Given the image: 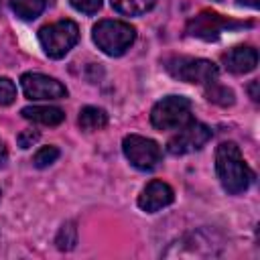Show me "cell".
<instances>
[{"instance_id": "5", "label": "cell", "mask_w": 260, "mask_h": 260, "mask_svg": "<svg viewBox=\"0 0 260 260\" xmlns=\"http://www.w3.org/2000/svg\"><path fill=\"white\" fill-rule=\"evenodd\" d=\"M79 41V28L73 20H57L39 30V43L51 59L65 57Z\"/></svg>"}, {"instance_id": "23", "label": "cell", "mask_w": 260, "mask_h": 260, "mask_svg": "<svg viewBox=\"0 0 260 260\" xmlns=\"http://www.w3.org/2000/svg\"><path fill=\"white\" fill-rule=\"evenodd\" d=\"M6 160H8V148H6V144L0 140V169L6 165Z\"/></svg>"}, {"instance_id": "6", "label": "cell", "mask_w": 260, "mask_h": 260, "mask_svg": "<svg viewBox=\"0 0 260 260\" xmlns=\"http://www.w3.org/2000/svg\"><path fill=\"white\" fill-rule=\"evenodd\" d=\"M244 26H252V22H240V20L221 16L213 10H201L197 16H193L187 22L185 32H187V37H195V39H203V41H215L221 37V32L244 28Z\"/></svg>"}, {"instance_id": "16", "label": "cell", "mask_w": 260, "mask_h": 260, "mask_svg": "<svg viewBox=\"0 0 260 260\" xmlns=\"http://www.w3.org/2000/svg\"><path fill=\"white\" fill-rule=\"evenodd\" d=\"M55 244H57L59 250H65V252L75 248V244H77V228H75L73 221H67V223L61 225V230H59V234L55 238Z\"/></svg>"}, {"instance_id": "18", "label": "cell", "mask_w": 260, "mask_h": 260, "mask_svg": "<svg viewBox=\"0 0 260 260\" xmlns=\"http://www.w3.org/2000/svg\"><path fill=\"white\" fill-rule=\"evenodd\" d=\"M59 148L57 146H43V148H39L37 152H35V156H32V165L37 167V169H45V167H49V165H53L57 158H59Z\"/></svg>"}, {"instance_id": "7", "label": "cell", "mask_w": 260, "mask_h": 260, "mask_svg": "<svg viewBox=\"0 0 260 260\" xmlns=\"http://www.w3.org/2000/svg\"><path fill=\"white\" fill-rule=\"evenodd\" d=\"M124 156L130 160L132 167L140 171H152L160 162V146L146 136L140 134H128L122 140Z\"/></svg>"}, {"instance_id": "24", "label": "cell", "mask_w": 260, "mask_h": 260, "mask_svg": "<svg viewBox=\"0 0 260 260\" xmlns=\"http://www.w3.org/2000/svg\"><path fill=\"white\" fill-rule=\"evenodd\" d=\"M238 2L244 6H250V8H258V0H238Z\"/></svg>"}, {"instance_id": "21", "label": "cell", "mask_w": 260, "mask_h": 260, "mask_svg": "<svg viewBox=\"0 0 260 260\" xmlns=\"http://www.w3.org/2000/svg\"><path fill=\"white\" fill-rule=\"evenodd\" d=\"M37 140H39V132H37V130H22V132L16 136V142H18L20 148H30Z\"/></svg>"}, {"instance_id": "15", "label": "cell", "mask_w": 260, "mask_h": 260, "mask_svg": "<svg viewBox=\"0 0 260 260\" xmlns=\"http://www.w3.org/2000/svg\"><path fill=\"white\" fill-rule=\"evenodd\" d=\"M154 4H156V0H112V8L126 16L146 14Z\"/></svg>"}, {"instance_id": "12", "label": "cell", "mask_w": 260, "mask_h": 260, "mask_svg": "<svg viewBox=\"0 0 260 260\" xmlns=\"http://www.w3.org/2000/svg\"><path fill=\"white\" fill-rule=\"evenodd\" d=\"M20 114H22V118L32 120L43 126H59L65 120L63 110L55 108V106H26L20 110Z\"/></svg>"}, {"instance_id": "19", "label": "cell", "mask_w": 260, "mask_h": 260, "mask_svg": "<svg viewBox=\"0 0 260 260\" xmlns=\"http://www.w3.org/2000/svg\"><path fill=\"white\" fill-rule=\"evenodd\" d=\"M16 100V85L8 77H0V106H10Z\"/></svg>"}, {"instance_id": "14", "label": "cell", "mask_w": 260, "mask_h": 260, "mask_svg": "<svg viewBox=\"0 0 260 260\" xmlns=\"http://www.w3.org/2000/svg\"><path fill=\"white\" fill-rule=\"evenodd\" d=\"M47 0H10L12 12L22 20H35L45 10Z\"/></svg>"}, {"instance_id": "1", "label": "cell", "mask_w": 260, "mask_h": 260, "mask_svg": "<svg viewBox=\"0 0 260 260\" xmlns=\"http://www.w3.org/2000/svg\"><path fill=\"white\" fill-rule=\"evenodd\" d=\"M215 171H217L221 187L230 195L244 193L254 181V171L246 165V160H244L236 142H221L217 146V150H215Z\"/></svg>"}, {"instance_id": "17", "label": "cell", "mask_w": 260, "mask_h": 260, "mask_svg": "<svg viewBox=\"0 0 260 260\" xmlns=\"http://www.w3.org/2000/svg\"><path fill=\"white\" fill-rule=\"evenodd\" d=\"M205 95H207L209 102L219 104V106H232L234 104V91L228 89V87H223V85H217L215 81L207 85Z\"/></svg>"}, {"instance_id": "25", "label": "cell", "mask_w": 260, "mask_h": 260, "mask_svg": "<svg viewBox=\"0 0 260 260\" xmlns=\"http://www.w3.org/2000/svg\"><path fill=\"white\" fill-rule=\"evenodd\" d=\"M0 199H2V191H0Z\"/></svg>"}, {"instance_id": "9", "label": "cell", "mask_w": 260, "mask_h": 260, "mask_svg": "<svg viewBox=\"0 0 260 260\" xmlns=\"http://www.w3.org/2000/svg\"><path fill=\"white\" fill-rule=\"evenodd\" d=\"M20 87L28 100H63L67 98V87L55 77L43 73H22Z\"/></svg>"}, {"instance_id": "10", "label": "cell", "mask_w": 260, "mask_h": 260, "mask_svg": "<svg viewBox=\"0 0 260 260\" xmlns=\"http://www.w3.org/2000/svg\"><path fill=\"white\" fill-rule=\"evenodd\" d=\"M173 201H175V191H173V187L167 185L165 181L154 179V181H150V183L142 189V193H140V197H138V207H140L142 211H146V213H154V211H158V209L171 205Z\"/></svg>"}, {"instance_id": "3", "label": "cell", "mask_w": 260, "mask_h": 260, "mask_svg": "<svg viewBox=\"0 0 260 260\" xmlns=\"http://www.w3.org/2000/svg\"><path fill=\"white\" fill-rule=\"evenodd\" d=\"M165 69L179 81L199 83V85H209L217 81V75H219V69L213 61L199 59V57H183V55L165 59Z\"/></svg>"}, {"instance_id": "13", "label": "cell", "mask_w": 260, "mask_h": 260, "mask_svg": "<svg viewBox=\"0 0 260 260\" xmlns=\"http://www.w3.org/2000/svg\"><path fill=\"white\" fill-rule=\"evenodd\" d=\"M77 124H79V128L85 130V132H95V130H102V128L108 126V114H106V110H102V108L85 106V108H81V112H79Z\"/></svg>"}, {"instance_id": "11", "label": "cell", "mask_w": 260, "mask_h": 260, "mask_svg": "<svg viewBox=\"0 0 260 260\" xmlns=\"http://www.w3.org/2000/svg\"><path fill=\"white\" fill-rule=\"evenodd\" d=\"M223 65L228 71L236 73V75H242V73H250L256 69L258 65V51L254 47H236V49H230L223 57H221Z\"/></svg>"}, {"instance_id": "20", "label": "cell", "mask_w": 260, "mask_h": 260, "mask_svg": "<svg viewBox=\"0 0 260 260\" xmlns=\"http://www.w3.org/2000/svg\"><path fill=\"white\" fill-rule=\"evenodd\" d=\"M69 2L77 12L83 14H95L102 8V0H69Z\"/></svg>"}, {"instance_id": "22", "label": "cell", "mask_w": 260, "mask_h": 260, "mask_svg": "<svg viewBox=\"0 0 260 260\" xmlns=\"http://www.w3.org/2000/svg\"><path fill=\"white\" fill-rule=\"evenodd\" d=\"M258 79H254V81H250V85H248V91H250V98L254 100V102H258Z\"/></svg>"}, {"instance_id": "4", "label": "cell", "mask_w": 260, "mask_h": 260, "mask_svg": "<svg viewBox=\"0 0 260 260\" xmlns=\"http://www.w3.org/2000/svg\"><path fill=\"white\" fill-rule=\"evenodd\" d=\"M191 120V100L185 95H167L150 110V124L160 132L179 130Z\"/></svg>"}, {"instance_id": "8", "label": "cell", "mask_w": 260, "mask_h": 260, "mask_svg": "<svg viewBox=\"0 0 260 260\" xmlns=\"http://www.w3.org/2000/svg\"><path fill=\"white\" fill-rule=\"evenodd\" d=\"M211 136H213V132L209 126L191 120L189 124L179 128V132L167 142V150H169V154H175V156L189 154V152L203 148L211 140Z\"/></svg>"}, {"instance_id": "2", "label": "cell", "mask_w": 260, "mask_h": 260, "mask_svg": "<svg viewBox=\"0 0 260 260\" xmlns=\"http://www.w3.org/2000/svg\"><path fill=\"white\" fill-rule=\"evenodd\" d=\"M136 41V28L124 20H100L93 26V43L110 57L124 55Z\"/></svg>"}]
</instances>
